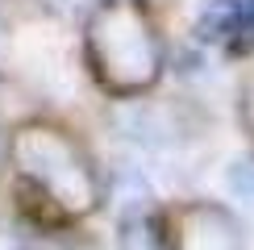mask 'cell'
<instances>
[{
  "instance_id": "8992f818",
  "label": "cell",
  "mask_w": 254,
  "mask_h": 250,
  "mask_svg": "<svg viewBox=\"0 0 254 250\" xmlns=\"http://www.w3.org/2000/svg\"><path fill=\"white\" fill-rule=\"evenodd\" d=\"M225 184H229V192H234V196H242V200H254V163H250V159L234 163V167L225 171Z\"/></svg>"
},
{
  "instance_id": "9c48e42d",
  "label": "cell",
  "mask_w": 254,
  "mask_h": 250,
  "mask_svg": "<svg viewBox=\"0 0 254 250\" xmlns=\"http://www.w3.org/2000/svg\"><path fill=\"white\" fill-rule=\"evenodd\" d=\"M63 4H67V8H83V4H92V13H96L104 0H63Z\"/></svg>"
},
{
  "instance_id": "5b68a950",
  "label": "cell",
  "mask_w": 254,
  "mask_h": 250,
  "mask_svg": "<svg viewBox=\"0 0 254 250\" xmlns=\"http://www.w3.org/2000/svg\"><path fill=\"white\" fill-rule=\"evenodd\" d=\"M117 246L121 250H171V242H167L154 229V221H146V217H125L121 234H117Z\"/></svg>"
},
{
  "instance_id": "52a82bcc",
  "label": "cell",
  "mask_w": 254,
  "mask_h": 250,
  "mask_svg": "<svg viewBox=\"0 0 254 250\" xmlns=\"http://www.w3.org/2000/svg\"><path fill=\"white\" fill-rule=\"evenodd\" d=\"M242 121H246V129L254 133V79L246 83V92H242Z\"/></svg>"
},
{
  "instance_id": "ba28073f",
  "label": "cell",
  "mask_w": 254,
  "mask_h": 250,
  "mask_svg": "<svg viewBox=\"0 0 254 250\" xmlns=\"http://www.w3.org/2000/svg\"><path fill=\"white\" fill-rule=\"evenodd\" d=\"M229 50H238V55H246V50H254V25H246L242 34L229 42Z\"/></svg>"
},
{
  "instance_id": "7a4b0ae2",
  "label": "cell",
  "mask_w": 254,
  "mask_h": 250,
  "mask_svg": "<svg viewBox=\"0 0 254 250\" xmlns=\"http://www.w3.org/2000/svg\"><path fill=\"white\" fill-rule=\"evenodd\" d=\"M8 159L21 171V180L46 192L63 208V217H83L100 204V175L83 146L63 133L59 125L29 121L8 142Z\"/></svg>"
},
{
  "instance_id": "3957f363",
  "label": "cell",
  "mask_w": 254,
  "mask_h": 250,
  "mask_svg": "<svg viewBox=\"0 0 254 250\" xmlns=\"http://www.w3.org/2000/svg\"><path fill=\"white\" fill-rule=\"evenodd\" d=\"M171 250H242V225L229 208L192 200L171 213Z\"/></svg>"
},
{
  "instance_id": "6da1fadb",
  "label": "cell",
  "mask_w": 254,
  "mask_h": 250,
  "mask_svg": "<svg viewBox=\"0 0 254 250\" xmlns=\"http://www.w3.org/2000/svg\"><path fill=\"white\" fill-rule=\"evenodd\" d=\"M83 50H88L92 75L100 79L113 96H137L158 79L163 71V46L142 8L129 0H104L88 17L83 29Z\"/></svg>"
},
{
  "instance_id": "277c9868",
  "label": "cell",
  "mask_w": 254,
  "mask_h": 250,
  "mask_svg": "<svg viewBox=\"0 0 254 250\" xmlns=\"http://www.w3.org/2000/svg\"><path fill=\"white\" fill-rule=\"evenodd\" d=\"M246 25H254V0H208V8L196 17V38L234 42Z\"/></svg>"
}]
</instances>
